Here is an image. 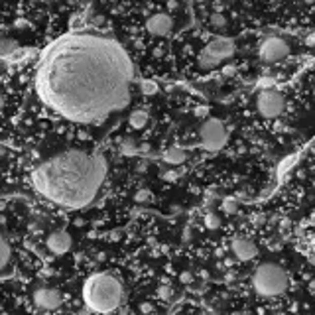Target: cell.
<instances>
[{
    "label": "cell",
    "mask_w": 315,
    "mask_h": 315,
    "mask_svg": "<svg viewBox=\"0 0 315 315\" xmlns=\"http://www.w3.org/2000/svg\"><path fill=\"white\" fill-rule=\"evenodd\" d=\"M134 65L124 48L97 30L69 32L46 50L36 91L46 107L79 124L109 118L128 105Z\"/></svg>",
    "instance_id": "cell-1"
},
{
    "label": "cell",
    "mask_w": 315,
    "mask_h": 315,
    "mask_svg": "<svg viewBox=\"0 0 315 315\" xmlns=\"http://www.w3.org/2000/svg\"><path fill=\"white\" fill-rule=\"evenodd\" d=\"M109 164L103 154L69 148L48 158L32 171L37 193L63 209L93 203L107 179Z\"/></svg>",
    "instance_id": "cell-2"
},
{
    "label": "cell",
    "mask_w": 315,
    "mask_h": 315,
    "mask_svg": "<svg viewBox=\"0 0 315 315\" xmlns=\"http://www.w3.org/2000/svg\"><path fill=\"white\" fill-rule=\"evenodd\" d=\"M122 284L109 272H97L83 286V301L97 315H109L122 303Z\"/></svg>",
    "instance_id": "cell-3"
},
{
    "label": "cell",
    "mask_w": 315,
    "mask_h": 315,
    "mask_svg": "<svg viewBox=\"0 0 315 315\" xmlns=\"http://www.w3.org/2000/svg\"><path fill=\"white\" fill-rule=\"evenodd\" d=\"M288 284H290V278H288L286 270L274 262L260 264L252 274V288L262 297L282 296L288 290Z\"/></svg>",
    "instance_id": "cell-4"
},
{
    "label": "cell",
    "mask_w": 315,
    "mask_h": 315,
    "mask_svg": "<svg viewBox=\"0 0 315 315\" xmlns=\"http://www.w3.org/2000/svg\"><path fill=\"white\" fill-rule=\"evenodd\" d=\"M235 41L231 39V37H213L209 43H207V48L203 50V54L199 57V65L203 67V69H213V67H217L221 61L224 59H229V57L235 54Z\"/></svg>",
    "instance_id": "cell-5"
},
{
    "label": "cell",
    "mask_w": 315,
    "mask_h": 315,
    "mask_svg": "<svg viewBox=\"0 0 315 315\" xmlns=\"http://www.w3.org/2000/svg\"><path fill=\"white\" fill-rule=\"evenodd\" d=\"M199 138H201V146L207 152H219L229 142V130L219 118H207L203 126L199 128Z\"/></svg>",
    "instance_id": "cell-6"
},
{
    "label": "cell",
    "mask_w": 315,
    "mask_h": 315,
    "mask_svg": "<svg viewBox=\"0 0 315 315\" xmlns=\"http://www.w3.org/2000/svg\"><path fill=\"white\" fill-rule=\"evenodd\" d=\"M256 109L260 116L274 120L286 111V97L278 89H262L256 97Z\"/></svg>",
    "instance_id": "cell-7"
},
{
    "label": "cell",
    "mask_w": 315,
    "mask_h": 315,
    "mask_svg": "<svg viewBox=\"0 0 315 315\" xmlns=\"http://www.w3.org/2000/svg\"><path fill=\"white\" fill-rule=\"evenodd\" d=\"M260 59L266 61V63H276L282 61L290 56V43L280 36H270L266 37L258 48Z\"/></svg>",
    "instance_id": "cell-8"
},
{
    "label": "cell",
    "mask_w": 315,
    "mask_h": 315,
    "mask_svg": "<svg viewBox=\"0 0 315 315\" xmlns=\"http://www.w3.org/2000/svg\"><path fill=\"white\" fill-rule=\"evenodd\" d=\"M34 303H36L39 309H43V311H54L57 307H61L63 296H61V292L56 290V288L43 286V288H37L36 292H34Z\"/></svg>",
    "instance_id": "cell-9"
},
{
    "label": "cell",
    "mask_w": 315,
    "mask_h": 315,
    "mask_svg": "<svg viewBox=\"0 0 315 315\" xmlns=\"http://www.w3.org/2000/svg\"><path fill=\"white\" fill-rule=\"evenodd\" d=\"M46 244H48V250H50L52 254L63 256V254H67V252L71 250L73 239H71V235H69L67 231H54V233L48 237Z\"/></svg>",
    "instance_id": "cell-10"
},
{
    "label": "cell",
    "mask_w": 315,
    "mask_h": 315,
    "mask_svg": "<svg viewBox=\"0 0 315 315\" xmlns=\"http://www.w3.org/2000/svg\"><path fill=\"white\" fill-rule=\"evenodd\" d=\"M173 28V20L169 14L166 12H160V14H152L148 20H146V30H148L152 36L164 37L171 32Z\"/></svg>",
    "instance_id": "cell-11"
},
{
    "label": "cell",
    "mask_w": 315,
    "mask_h": 315,
    "mask_svg": "<svg viewBox=\"0 0 315 315\" xmlns=\"http://www.w3.org/2000/svg\"><path fill=\"white\" fill-rule=\"evenodd\" d=\"M231 250H233L235 258L241 260V262H248V260L256 258V254H258V246L252 241L244 239V237L233 239V242H231Z\"/></svg>",
    "instance_id": "cell-12"
},
{
    "label": "cell",
    "mask_w": 315,
    "mask_h": 315,
    "mask_svg": "<svg viewBox=\"0 0 315 315\" xmlns=\"http://www.w3.org/2000/svg\"><path fill=\"white\" fill-rule=\"evenodd\" d=\"M162 158H164V162L169 164V166H182L187 160V154H186V150L179 148V146H171V148H167L166 152L162 154Z\"/></svg>",
    "instance_id": "cell-13"
},
{
    "label": "cell",
    "mask_w": 315,
    "mask_h": 315,
    "mask_svg": "<svg viewBox=\"0 0 315 315\" xmlns=\"http://www.w3.org/2000/svg\"><path fill=\"white\" fill-rule=\"evenodd\" d=\"M148 120H150V114H148V111H146V109H136V111L130 112V116H128V124L134 130L146 128Z\"/></svg>",
    "instance_id": "cell-14"
},
{
    "label": "cell",
    "mask_w": 315,
    "mask_h": 315,
    "mask_svg": "<svg viewBox=\"0 0 315 315\" xmlns=\"http://www.w3.org/2000/svg\"><path fill=\"white\" fill-rule=\"evenodd\" d=\"M18 43H16V39H10V37H2L0 39V56L2 59L6 61V59H10L12 56H16V52H18Z\"/></svg>",
    "instance_id": "cell-15"
},
{
    "label": "cell",
    "mask_w": 315,
    "mask_h": 315,
    "mask_svg": "<svg viewBox=\"0 0 315 315\" xmlns=\"http://www.w3.org/2000/svg\"><path fill=\"white\" fill-rule=\"evenodd\" d=\"M10 256H12V248H10V242L6 237L0 239V266L6 268L8 262H10Z\"/></svg>",
    "instance_id": "cell-16"
},
{
    "label": "cell",
    "mask_w": 315,
    "mask_h": 315,
    "mask_svg": "<svg viewBox=\"0 0 315 315\" xmlns=\"http://www.w3.org/2000/svg\"><path fill=\"white\" fill-rule=\"evenodd\" d=\"M140 152V148L136 146V142L132 140V138H124L122 142H120V154L122 156H136Z\"/></svg>",
    "instance_id": "cell-17"
},
{
    "label": "cell",
    "mask_w": 315,
    "mask_h": 315,
    "mask_svg": "<svg viewBox=\"0 0 315 315\" xmlns=\"http://www.w3.org/2000/svg\"><path fill=\"white\" fill-rule=\"evenodd\" d=\"M203 222L209 231H217V229H221V217H219L217 213H213V211H209V213L205 215Z\"/></svg>",
    "instance_id": "cell-18"
},
{
    "label": "cell",
    "mask_w": 315,
    "mask_h": 315,
    "mask_svg": "<svg viewBox=\"0 0 315 315\" xmlns=\"http://www.w3.org/2000/svg\"><path fill=\"white\" fill-rule=\"evenodd\" d=\"M156 294H158V297H160V299L167 301V299H171V297H173V290H171L167 284H162V286L156 290Z\"/></svg>",
    "instance_id": "cell-19"
},
{
    "label": "cell",
    "mask_w": 315,
    "mask_h": 315,
    "mask_svg": "<svg viewBox=\"0 0 315 315\" xmlns=\"http://www.w3.org/2000/svg\"><path fill=\"white\" fill-rule=\"evenodd\" d=\"M222 211H224L227 215H235V213L239 211V203H237L235 199H224V201H222Z\"/></svg>",
    "instance_id": "cell-20"
},
{
    "label": "cell",
    "mask_w": 315,
    "mask_h": 315,
    "mask_svg": "<svg viewBox=\"0 0 315 315\" xmlns=\"http://www.w3.org/2000/svg\"><path fill=\"white\" fill-rule=\"evenodd\" d=\"M134 199H136L138 203H146V201H150V199H152V193H150V189H146V187H140V189L136 191Z\"/></svg>",
    "instance_id": "cell-21"
},
{
    "label": "cell",
    "mask_w": 315,
    "mask_h": 315,
    "mask_svg": "<svg viewBox=\"0 0 315 315\" xmlns=\"http://www.w3.org/2000/svg\"><path fill=\"white\" fill-rule=\"evenodd\" d=\"M87 22H89V28H95V30H97V28H101V26L105 24V16H103V14H91Z\"/></svg>",
    "instance_id": "cell-22"
},
{
    "label": "cell",
    "mask_w": 315,
    "mask_h": 315,
    "mask_svg": "<svg viewBox=\"0 0 315 315\" xmlns=\"http://www.w3.org/2000/svg\"><path fill=\"white\" fill-rule=\"evenodd\" d=\"M211 24L215 28H224L227 26V18L222 14H219V12H215V14H211Z\"/></svg>",
    "instance_id": "cell-23"
},
{
    "label": "cell",
    "mask_w": 315,
    "mask_h": 315,
    "mask_svg": "<svg viewBox=\"0 0 315 315\" xmlns=\"http://www.w3.org/2000/svg\"><path fill=\"white\" fill-rule=\"evenodd\" d=\"M140 311H142V315L152 313V311H154V305H152V303H148V301H146V303H140Z\"/></svg>",
    "instance_id": "cell-24"
},
{
    "label": "cell",
    "mask_w": 315,
    "mask_h": 315,
    "mask_svg": "<svg viewBox=\"0 0 315 315\" xmlns=\"http://www.w3.org/2000/svg\"><path fill=\"white\" fill-rule=\"evenodd\" d=\"M162 177H164L166 182H175V179L179 177V173H177V171H166V173H164Z\"/></svg>",
    "instance_id": "cell-25"
},
{
    "label": "cell",
    "mask_w": 315,
    "mask_h": 315,
    "mask_svg": "<svg viewBox=\"0 0 315 315\" xmlns=\"http://www.w3.org/2000/svg\"><path fill=\"white\" fill-rule=\"evenodd\" d=\"M294 162H296V156H292V158H290L286 164H282V166H280V171H282V173H284V171H288L290 167L294 166Z\"/></svg>",
    "instance_id": "cell-26"
},
{
    "label": "cell",
    "mask_w": 315,
    "mask_h": 315,
    "mask_svg": "<svg viewBox=\"0 0 315 315\" xmlns=\"http://www.w3.org/2000/svg\"><path fill=\"white\" fill-rule=\"evenodd\" d=\"M179 280H182L184 284H191V282H193V276H191L189 272H182V276H179Z\"/></svg>",
    "instance_id": "cell-27"
},
{
    "label": "cell",
    "mask_w": 315,
    "mask_h": 315,
    "mask_svg": "<svg viewBox=\"0 0 315 315\" xmlns=\"http://www.w3.org/2000/svg\"><path fill=\"white\" fill-rule=\"evenodd\" d=\"M118 235H120V231H112V233H109V239H111V241H118V239H120Z\"/></svg>",
    "instance_id": "cell-28"
},
{
    "label": "cell",
    "mask_w": 315,
    "mask_h": 315,
    "mask_svg": "<svg viewBox=\"0 0 315 315\" xmlns=\"http://www.w3.org/2000/svg\"><path fill=\"white\" fill-rule=\"evenodd\" d=\"M77 315H95V313L91 311V309H89V307H87V305H85L83 309H79V313H77Z\"/></svg>",
    "instance_id": "cell-29"
},
{
    "label": "cell",
    "mask_w": 315,
    "mask_h": 315,
    "mask_svg": "<svg viewBox=\"0 0 315 315\" xmlns=\"http://www.w3.org/2000/svg\"><path fill=\"white\" fill-rule=\"evenodd\" d=\"M144 91H146L148 95H152L154 91H156V85H150V83L148 85H144Z\"/></svg>",
    "instance_id": "cell-30"
},
{
    "label": "cell",
    "mask_w": 315,
    "mask_h": 315,
    "mask_svg": "<svg viewBox=\"0 0 315 315\" xmlns=\"http://www.w3.org/2000/svg\"><path fill=\"white\" fill-rule=\"evenodd\" d=\"M224 73H227V75H233V73H235V67H224Z\"/></svg>",
    "instance_id": "cell-31"
},
{
    "label": "cell",
    "mask_w": 315,
    "mask_h": 315,
    "mask_svg": "<svg viewBox=\"0 0 315 315\" xmlns=\"http://www.w3.org/2000/svg\"><path fill=\"white\" fill-rule=\"evenodd\" d=\"M313 97H315V89H313Z\"/></svg>",
    "instance_id": "cell-32"
}]
</instances>
